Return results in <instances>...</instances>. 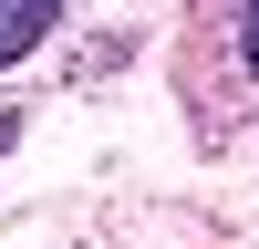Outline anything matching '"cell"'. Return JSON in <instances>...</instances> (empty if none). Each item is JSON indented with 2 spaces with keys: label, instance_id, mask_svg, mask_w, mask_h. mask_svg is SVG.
Masks as SVG:
<instances>
[{
  "label": "cell",
  "instance_id": "cell-1",
  "mask_svg": "<svg viewBox=\"0 0 259 249\" xmlns=\"http://www.w3.org/2000/svg\"><path fill=\"white\" fill-rule=\"evenodd\" d=\"M52 21H62V0H0V73H11V62L31 52Z\"/></svg>",
  "mask_w": 259,
  "mask_h": 249
},
{
  "label": "cell",
  "instance_id": "cell-3",
  "mask_svg": "<svg viewBox=\"0 0 259 249\" xmlns=\"http://www.w3.org/2000/svg\"><path fill=\"white\" fill-rule=\"evenodd\" d=\"M0 135H11V124H0Z\"/></svg>",
  "mask_w": 259,
  "mask_h": 249
},
{
  "label": "cell",
  "instance_id": "cell-2",
  "mask_svg": "<svg viewBox=\"0 0 259 249\" xmlns=\"http://www.w3.org/2000/svg\"><path fill=\"white\" fill-rule=\"evenodd\" d=\"M239 52H249V73H259V0H249V31H239Z\"/></svg>",
  "mask_w": 259,
  "mask_h": 249
}]
</instances>
